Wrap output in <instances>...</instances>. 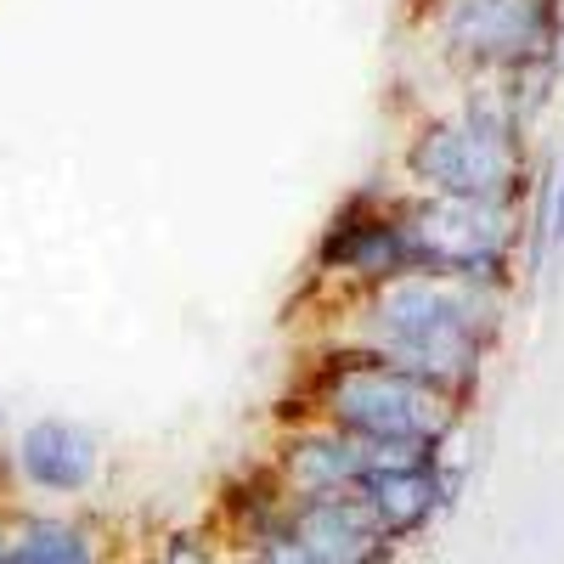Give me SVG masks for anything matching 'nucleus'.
Here are the masks:
<instances>
[{
	"label": "nucleus",
	"instance_id": "nucleus-1",
	"mask_svg": "<svg viewBox=\"0 0 564 564\" xmlns=\"http://www.w3.org/2000/svg\"><path fill=\"white\" fill-rule=\"evenodd\" d=\"M372 316H379L390 367L412 372L423 384L468 372V361H475V311H468L446 282L406 276L395 289H384Z\"/></svg>",
	"mask_w": 564,
	"mask_h": 564
},
{
	"label": "nucleus",
	"instance_id": "nucleus-2",
	"mask_svg": "<svg viewBox=\"0 0 564 564\" xmlns=\"http://www.w3.org/2000/svg\"><path fill=\"white\" fill-rule=\"evenodd\" d=\"M334 423L367 446L423 452L446 430V401L435 384L412 379L401 367H350L334 384Z\"/></svg>",
	"mask_w": 564,
	"mask_h": 564
},
{
	"label": "nucleus",
	"instance_id": "nucleus-3",
	"mask_svg": "<svg viewBox=\"0 0 564 564\" xmlns=\"http://www.w3.org/2000/svg\"><path fill=\"white\" fill-rule=\"evenodd\" d=\"M412 164L423 181L452 193V198L497 204L508 193V175H513V148L491 124H441L417 141Z\"/></svg>",
	"mask_w": 564,
	"mask_h": 564
},
{
	"label": "nucleus",
	"instance_id": "nucleus-4",
	"mask_svg": "<svg viewBox=\"0 0 564 564\" xmlns=\"http://www.w3.org/2000/svg\"><path fill=\"white\" fill-rule=\"evenodd\" d=\"M372 525L384 531V542H401L412 531H423L441 508V475L430 452H401V446H379L372 452V468L361 475V486L350 491Z\"/></svg>",
	"mask_w": 564,
	"mask_h": 564
},
{
	"label": "nucleus",
	"instance_id": "nucleus-5",
	"mask_svg": "<svg viewBox=\"0 0 564 564\" xmlns=\"http://www.w3.org/2000/svg\"><path fill=\"white\" fill-rule=\"evenodd\" d=\"M508 243V226L497 215V204H468V198H446L406 231V254H430L446 271H480L497 265Z\"/></svg>",
	"mask_w": 564,
	"mask_h": 564
},
{
	"label": "nucleus",
	"instance_id": "nucleus-6",
	"mask_svg": "<svg viewBox=\"0 0 564 564\" xmlns=\"http://www.w3.org/2000/svg\"><path fill=\"white\" fill-rule=\"evenodd\" d=\"M289 531L322 564H384L390 542L372 525V513L356 497H300L289 513Z\"/></svg>",
	"mask_w": 564,
	"mask_h": 564
},
{
	"label": "nucleus",
	"instance_id": "nucleus-7",
	"mask_svg": "<svg viewBox=\"0 0 564 564\" xmlns=\"http://www.w3.org/2000/svg\"><path fill=\"white\" fill-rule=\"evenodd\" d=\"M18 468L29 486L52 491V497H74L97 480V441L63 417H40L18 441Z\"/></svg>",
	"mask_w": 564,
	"mask_h": 564
},
{
	"label": "nucleus",
	"instance_id": "nucleus-8",
	"mask_svg": "<svg viewBox=\"0 0 564 564\" xmlns=\"http://www.w3.org/2000/svg\"><path fill=\"white\" fill-rule=\"evenodd\" d=\"M547 7L542 0H457L452 7V40L480 57H520L542 40Z\"/></svg>",
	"mask_w": 564,
	"mask_h": 564
},
{
	"label": "nucleus",
	"instance_id": "nucleus-9",
	"mask_svg": "<svg viewBox=\"0 0 564 564\" xmlns=\"http://www.w3.org/2000/svg\"><path fill=\"white\" fill-rule=\"evenodd\" d=\"M0 564H102V558L85 525L40 513V520H23L18 531L0 536Z\"/></svg>",
	"mask_w": 564,
	"mask_h": 564
}]
</instances>
